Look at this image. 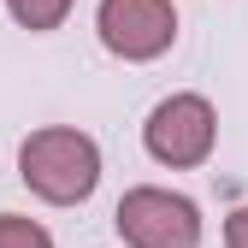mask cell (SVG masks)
<instances>
[{"label": "cell", "instance_id": "1", "mask_svg": "<svg viewBox=\"0 0 248 248\" xmlns=\"http://www.w3.org/2000/svg\"><path fill=\"white\" fill-rule=\"evenodd\" d=\"M18 177L47 207H83L101 189V142L77 124H42L18 142Z\"/></svg>", "mask_w": 248, "mask_h": 248}, {"label": "cell", "instance_id": "2", "mask_svg": "<svg viewBox=\"0 0 248 248\" xmlns=\"http://www.w3.org/2000/svg\"><path fill=\"white\" fill-rule=\"evenodd\" d=\"M213 142H219V112H213L207 95L183 89V95H166L160 107L148 112L142 124V148L154 166H171V171H195L213 160Z\"/></svg>", "mask_w": 248, "mask_h": 248}, {"label": "cell", "instance_id": "3", "mask_svg": "<svg viewBox=\"0 0 248 248\" xmlns=\"http://www.w3.org/2000/svg\"><path fill=\"white\" fill-rule=\"evenodd\" d=\"M112 231L124 236V248H201V207L177 189L136 183V189H124Z\"/></svg>", "mask_w": 248, "mask_h": 248}, {"label": "cell", "instance_id": "4", "mask_svg": "<svg viewBox=\"0 0 248 248\" xmlns=\"http://www.w3.org/2000/svg\"><path fill=\"white\" fill-rule=\"evenodd\" d=\"M95 36L112 59L124 65H148V59L171 53L177 42V6L171 0H101L95 6Z\"/></svg>", "mask_w": 248, "mask_h": 248}, {"label": "cell", "instance_id": "5", "mask_svg": "<svg viewBox=\"0 0 248 248\" xmlns=\"http://www.w3.org/2000/svg\"><path fill=\"white\" fill-rule=\"evenodd\" d=\"M71 6H77V0H6L12 24L36 30V36H47V30H59V24L71 18Z\"/></svg>", "mask_w": 248, "mask_h": 248}, {"label": "cell", "instance_id": "6", "mask_svg": "<svg viewBox=\"0 0 248 248\" xmlns=\"http://www.w3.org/2000/svg\"><path fill=\"white\" fill-rule=\"evenodd\" d=\"M0 248H53V231L24 213H0Z\"/></svg>", "mask_w": 248, "mask_h": 248}, {"label": "cell", "instance_id": "7", "mask_svg": "<svg viewBox=\"0 0 248 248\" xmlns=\"http://www.w3.org/2000/svg\"><path fill=\"white\" fill-rule=\"evenodd\" d=\"M225 248H248V207H236L225 219Z\"/></svg>", "mask_w": 248, "mask_h": 248}]
</instances>
